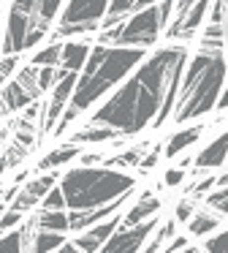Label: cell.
Returning a JSON list of instances; mask_svg holds the SVG:
<instances>
[{
	"mask_svg": "<svg viewBox=\"0 0 228 253\" xmlns=\"http://www.w3.org/2000/svg\"><path fill=\"white\" fill-rule=\"evenodd\" d=\"M0 28H3V14H0Z\"/></svg>",
	"mask_w": 228,
	"mask_h": 253,
	"instance_id": "obj_46",
	"label": "cell"
},
{
	"mask_svg": "<svg viewBox=\"0 0 228 253\" xmlns=\"http://www.w3.org/2000/svg\"><path fill=\"white\" fill-rule=\"evenodd\" d=\"M65 242V237L60 231H46V229H36L30 240V251L27 253H52L54 248H60Z\"/></svg>",
	"mask_w": 228,
	"mask_h": 253,
	"instance_id": "obj_25",
	"label": "cell"
},
{
	"mask_svg": "<svg viewBox=\"0 0 228 253\" xmlns=\"http://www.w3.org/2000/svg\"><path fill=\"white\" fill-rule=\"evenodd\" d=\"M8 136V128H0V150H3V139Z\"/></svg>",
	"mask_w": 228,
	"mask_h": 253,
	"instance_id": "obj_45",
	"label": "cell"
},
{
	"mask_svg": "<svg viewBox=\"0 0 228 253\" xmlns=\"http://www.w3.org/2000/svg\"><path fill=\"white\" fill-rule=\"evenodd\" d=\"M215 185L217 188H226L228 185V171H226V174H220V177H215Z\"/></svg>",
	"mask_w": 228,
	"mask_h": 253,
	"instance_id": "obj_43",
	"label": "cell"
},
{
	"mask_svg": "<svg viewBox=\"0 0 228 253\" xmlns=\"http://www.w3.org/2000/svg\"><path fill=\"white\" fill-rule=\"evenodd\" d=\"M206 207H212L215 212H220V218H223V215H228V185L212 191L209 196H206Z\"/></svg>",
	"mask_w": 228,
	"mask_h": 253,
	"instance_id": "obj_30",
	"label": "cell"
},
{
	"mask_svg": "<svg viewBox=\"0 0 228 253\" xmlns=\"http://www.w3.org/2000/svg\"><path fill=\"white\" fill-rule=\"evenodd\" d=\"M0 196H3V191H0Z\"/></svg>",
	"mask_w": 228,
	"mask_h": 253,
	"instance_id": "obj_47",
	"label": "cell"
},
{
	"mask_svg": "<svg viewBox=\"0 0 228 253\" xmlns=\"http://www.w3.org/2000/svg\"><path fill=\"white\" fill-rule=\"evenodd\" d=\"M157 226H160V218H157V215H152V218L141 220V223H136V226H128V229L119 226V229L101 245L98 253H139L141 248L152 240Z\"/></svg>",
	"mask_w": 228,
	"mask_h": 253,
	"instance_id": "obj_7",
	"label": "cell"
},
{
	"mask_svg": "<svg viewBox=\"0 0 228 253\" xmlns=\"http://www.w3.org/2000/svg\"><path fill=\"white\" fill-rule=\"evenodd\" d=\"M119 223H122V215H114V218H106L101 220V223L90 226V229L79 231V237H74V245L79 248L81 253H98L101 251V245L109 240V237L114 234V231L119 229Z\"/></svg>",
	"mask_w": 228,
	"mask_h": 253,
	"instance_id": "obj_14",
	"label": "cell"
},
{
	"mask_svg": "<svg viewBox=\"0 0 228 253\" xmlns=\"http://www.w3.org/2000/svg\"><path fill=\"white\" fill-rule=\"evenodd\" d=\"M33 220H36L38 229L60 231V234L68 231V212H65V210H38V212L33 215Z\"/></svg>",
	"mask_w": 228,
	"mask_h": 253,
	"instance_id": "obj_22",
	"label": "cell"
},
{
	"mask_svg": "<svg viewBox=\"0 0 228 253\" xmlns=\"http://www.w3.org/2000/svg\"><path fill=\"white\" fill-rule=\"evenodd\" d=\"M220 166H228V131H223L217 139H212L204 150L198 153V158L193 161V174H204L206 169H220Z\"/></svg>",
	"mask_w": 228,
	"mask_h": 253,
	"instance_id": "obj_15",
	"label": "cell"
},
{
	"mask_svg": "<svg viewBox=\"0 0 228 253\" xmlns=\"http://www.w3.org/2000/svg\"><path fill=\"white\" fill-rule=\"evenodd\" d=\"M144 60V49L139 46H109V44H92L90 57L81 66V77L74 84L68 106L63 117L54 126V133H63L84 109H90L101 95H106L122 77H128L139 63Z\"/></svg>",
	"mask_w": 228,
	"mask_h": 253,
	"instance_id": "obj_2",
	"label": "cell"
},
{
	"mask_svg": "<svg viewBox=\"0 0 228 253\" xmlns=\"http://www.w3.org/2000/svg\"><path fill=\"white\" fill-rule=\"evenodd\" d=\"M212 188H215V177L209 174V177H204L198 185H193V199H201L206 191H212Z\"/></svg>",
	"mask_w": 228,
	"mask_h": 253,
	"instance_id": "obj_38",
	"label": "cell"
},
{
	"mask_svg": "<svg viewBox=\"0 0 228 253\" xmlns=\"http://www.w3.org/2000/svg\"><path fill=\"white\" fill-rule=\"evenodd\" d=\"M27 150L25 144H19L16 139H11L8 144H3V150H0V174H5V171L16 169V166L22 164V161L27 158Z\"/></svg>",
	"mask_w": 228,
	"mask_h": 253,
	"instance_id": "obj_24",
	"label": "cell"
},
{
	"mask_svg": "<svg viewBox=\"0 0 228 253\" xmlns=\"http://www.w3.org/2000/svg\"><path fill=\"white\" fill-rule=\"evenodd\" d=\"M185 174H188L185 169L174 166V169H168V171H166V177H163V185H166V188H179V185L185 182Z\"/></svg>",
	"mask_w": 228,
	"mask_h": 253,
	"instance_id": "obj_36",
	"label": "cell"
},
{
	"mask_svg": "<svg viewBox=\"0 0 228 253\" xmlns=\"http://www.w3.org/2000/svg\"><path fill=\"white\" fill-rule=\"evenodd\" d=\"M136 185L139 180L128 171L109 166H74L63 174L57 188L65 199V210H92L125 193H136Z\"/></svg>",
	"mask_w": 228,
	"mask_h": 253,
	"instance_id": "obj_4",
	"label": "cell"
},
{
	"mask_svg": "<svg viewBox=\"0 0 228 253\" xmlns=\"http://www.w3.org/2000/svg\"><path fill=\"white\" fill-rule=\"evenodd\" d=\"M209 8H212V0H195L182 17H177V19L168 22L166 36H168V39H174V41H190L201 30V25L206 22Z\"/></svg>",
	"mask_w": 228,
	"mask_h": 253,
	"instance_id": "obj_12",
	"label": "cell"
},
{
	"mask_svg": "<svg viewBox=\"0 0 228 253\" xmlns=\"http://www.w3.org/2000/svg\"><path fill=\"white\" fill-rule=\"evenodd\" d=\"M52 253H81V251H79V248L74 245V242H68V240H65L63 245H60V248H54Z\"/></svg>",
	"mask_w": 228,
	"mask_h": 253,
	"instance_id": "obj_41",
	"label": "cell"
},
{
	"mask_svg": "<svg viewBox=\"0 0 228 253\" xmlns=\"http://www.w3.org/2000/svg\"><path fill=\"white\" fill-rule=\"evenodd\" d=\"M79 155H81V144L65 142V144H60V147L49 150V153L36 164V169H33V171H57V169H63V166L74 164Z\"/></svg>",
	"mask_w": 228,
	"mask_h": 253,
	"instance_id": "obj_17",
	"label": "cell"
},
{
	"mask_svg": "<svg viewBox=\"0 0 228 253\" xmlns=\"http://www.w3.org/2000/svg\"><path fill=\"white\" fill-rule=\"evenodd\" d=\"M90 49H92V44L90 41H84V39H79V41H63V52H60V63H57V68L60 71H65V74H79L81 71V66L87 63V57H90Z\"/></svg>",
	"mask_w": 228,
	"mask_h": 253,
	"instance_id": "obj_16",
	"label": "cell"
},
{
	"mask_svg": "<svg viewBox=\"0 0 228 253\" xmlns=\"http://www.w3.org/2000/svg\"><path fill=\"white\" fill-rule=\"evenodd\" d=\"M193 212H195L193 202H190V199H182V202L177 204V210H174V220H177V223H188V218Z\"/></svg>",
	"mask_w": 228,
	"mask_h": 253,
	"instance_id": "obj_37",
	"label": "cell"
},
{
	"mask_svg": "<svg viewBox=\"0 0 228 253\" xmlns=\"http://www.w3.org/2000/svg\"><path fill=\"white\" fill-rule=\"evenodd\" d=\"M188 63V46H166L136 66L133 77L92 115V126H106L119 136L141 133L160 115L168 90L179 84Z\"/></svg>",
	"mask_w": 228,
	"mask_h": 253,
	"instance_id": "obj_1",
	"label": "cell"
},
{
	"mask_svg": "<svg viewBox=\"0 0 228 253\" xmlns=\"http://www.w3.org/2000/svg\"><path fill=\"white\" fill-rule=\"evenodd\" d=\"M16 68H19V55H3V60H0V87L14 77Z\"/></svg>",
	"mask_w": 228,
	"mask_h": 253,
	"instance_id": "obj_32",
	"label": "cell"
},
{
	"mask_svg": "<svg viewBox=\"0 0 228 253\" xmlns=\"http://www.w3.org/2000/svg\"><path fill=\"white\" fill-rule=\"evenodd\" d=\"M220 226V215H209V212H193L188 218V234L190 237H209L212 231Z\"/></svg>",
	"mask_w": 228,
	"mask_h": 253,
	"instance_id": "obj_23",
	"label": "cell"
},
{
	"mask_svg": "<svg viewBox=\"0 0 228 253\" xmlns=\"http://www.w3.org/2000/svg\"><path fill=\"white\" fill-rule=\"evenodd\" d=\"M157 212H160V199H157L152 191H144V196H139V202L122 215V223L119 226L128 229V226H136V223H141V220L152 218V215H157Z\"/></svg>",
	"mask_w": 228,
	"mask_h": 253,
	"instance_id": "obj_18",
	"label": "cell"
},
{
	"mask_svg": "<svg viewBox=\"0 0 228 253\" xmlns=\"http://www.w3.org/2000/svg\"><path fill=\"white\" fill-rule=\"evenodd\" d=\"M109 3L112 0H68V6L60 14V25H79V22H101L109 11Z\"/></svg>",
	"mask_w": 228,
	"mask_h": 253,
	"instance_id": "obj_13",
	"label": "cell"
},
{
	"mask_svg": "<svg viewBox=\"0 0 228 253\" xmlns=\"http://www.w3.org/2000/svg\"><path fill=\"white\" fill-rule=\"evenodd\" d=\"M60 8H63V0H11V11H19L22 17H27L36 33H41L43 39L52 30Z\"/></svg>",
	"mask_w": 228,
	"mask_h": 253,
	"instance_id": "obj_9",
	"label": "cell"
},
{
	"mask_svg": "<svg viewBox=\"0 0 228 253\" xmlns=\"http://www.w3.org/2000/svg\"><path fill=\"white\" fill-rule=\"evenodd\" d=\"M25 220V212H16V210H11V207H5V212L0 215V231H11V229H16V226Z\"/></svg>",
	"mask_w": 228,
	"mask_h": 253,
	"instance_id": "obj_35",
	"label": "cell"
},
{
	"mask_svg": "<svg viewBox=\"0 0 228 253\" xmlns=\"http://www.w3.org/2000/svg\"><path fill=\"white\" fill-rule=\"evenodd\" d=\"M177 234V220H166V226H157L155 229V234H152V240H150V245L144 248V253H160V245L163 242H168L171 237Z\"/></svg>",
	"mask_w": 228,
	"mask_h": 253,
	"instance_id": "obj_28",
	"label": "cell"
},
{
	"mask_svg": "<svg viewBox=\"0 0 228 253\" xmlns=\"http://www.w3.org/2000/svg\"><path fill=\"white\" fill-rule=\"evenodd\" d=\"M147 150H150V144H147V142H144V144H133V147L122 150V153L112 155V158H103L101 166L119 169V171H125V169H139V164H141V158L147 155Z\"/></svg>",
	"mask_w": 228,
	"mask_h": 253,
	"instance_id": "obj_21",
	"label": "cell"
},
{
	"mask_svg": "<svg viewBox=\"0 0 228 253\" xmlns=\"http://www.w3.org/2000/svg\"><path fill=\"white\" fill-rule=\"evenodd\" d=\"M215 109H220V112H226V109H228V87H223V93H220V98H217Z\"/></svg>",
	"mask_w": 228,
	"mask_h": 253,
	"instance_id": "obj_42",
	"label": "cell"
},
{
	"mask_svg": "<svg viewBox=\"0 0 228 253\" xmlns=\"http://www.w3.org/2000/svg\"><path fill=\"white\" fill-rule=\"evenodd\" d=\"M174 14V0H160L155 6H147L141 11L125 17L117 28L103 30L101 33V44L109 46H139V49H147L152 46L160 33L168 28Z\"/></svg>",
	"mask_w": 228,
	"mask_h": 253,
	"instance_id": "obj_5",
	"label": "cell"
},
{
	"mask_svg": "<svg viewBox=\"0 0 228 253\" xmlns=\"http://www.w3.org/2000/svg\"><path fill=\"white\" fill-rule=\"evenodd\" d=\"M185 66L188 68L182 71L179 93L174 101V106H177L174 123L177 126H185L188 120H198V117L209 115L220 98L223 87H226L228 77V60L223 52H198Z\"/></svg>",
	"mask_w": 228,
	"mask_h": 253,
	"instance_id": "obj_3",
	"label": "cell"
},
{
	"mask_svg": "<svg viewBox=\"0 0 228 253\" xmlns=\"http://www.w3.org/2000/svg\"><path fill=\"white\" fill-rule=\"evenodd\" d=\"M177 253H204V251H201V248H182V251H177Z\"/></svg>",
	"mask_w": 228,
	"mask_h": 253,
	"instance_id": "obj_44",
	"label": "cell"
},
{
	"mask_svg": "<svg viewBox=\"0 0 228 253\" xmlns=\"http://www.w3.org/2000/svg\"><path fill=\"white\" fill-rule=\"evenodd\" d=\"M38 207H41V210H65V199H63V193H60V188L54 185L52 191L41 199V204H38Z\"/></svg>",
	"mask_w": 228,
	"mask_h": 253,
	"instance_id": "obj_34",
	"label": "cell"
},
{
	"mask_svg": "<svg viewBox=\"0 0 228 253\" xmlns=\"http://www.w3.org/2000/svg\"><path fill=\"white\" fill-rule=\"evenodd\" d=\"M117 139H122L117 131H112V128H106V126H84L81 131H76L74 136H71V142L74 144H81V147H87V144H112V142H117Z\"/></svg>",
	"mask_w": 228,
	"mask_h": 253,
	"instance_id": "obj_20",
	"label": "cell"
},
{
	"mask_svg": "<svg viewBox=\"0 0 228 253\" xmlns=\"http://www.w3.org/2000/svg\"><path fill=\"white\" fill-rule=\"evenodd\" d=\"M76 79H79V74H65L63 71V77L54 82V87H52V98H49V104L43 106V136H46L49 131H54V126H57V120L63 117V112H65V106H68V101H71V95H74V84H76Z\"/></svg>",
	"mask_w": 228,
	"mask_h": 253,
	"instance_id": "obj_11",
	"label": "cell"
},
{
	"mask_svg": "<svg viewBox=\"0 0 228 253\" xmlns=\"http://www.w3.org/2000/svg\"><path fill=\"white\" fill-rule=\"evenodd\" d=\"M0 253H27L25 237H22V223L0 237Z\"/></svg>",
	"mask_w": 228,
	"mask_h": 253,
	"instance_id": "obj_29",
	"label": "cell"
},
{
	"mask_svg": "<svg viewBox=\"0 0 228 253\" xmlns=\"http://www.w3.org/2000/svg\"><path fill=\"white\" fill-rule=\"evenodd\" d=\"M54 185H57V171L36 174L33 180H27V185H19V191L14 193L8 207L16 210V212H30V210H36L38 204H41V199L46 196Z\"/></svg>",
	"mask_w": 228,
	"mask_h": 253,
	"instance_id": "obj_10",
	"label": "cell"
},
{
	"mask_svg": "<svg viewBox=\"0 0 228 253\" xmlns=\"http://www.w3.org/2000/svg\"><path fill=\"white\" fill-rule=\"evenodd\" d=\"M155 3H160V0H112L106 17L125 19V17H130V14L141 11V8H147V6H155Z\"/></svg>",
	"mask_w": 228,
	"mask_h": 253,
	"instance_id": "obj_26",
	"label": "cell"
},
{
	"mask_svg": "<svg viewBox=\"0 0 228 253\" xmlns=\"http://www.w3.org/2000/svg\"><path fill=\"white\" fill-rule=\"evenodd\" d=\"M204 128L206 126L198 123V126H193V128H182V131H177L168 142H163V155H166V158H177L179 153H185L188 147H193V144L204 136Z\"/></svg>",
	"mask_w": 228,
	"mask_h": 253,
	"instance_id": "obj_19",
	"label": "cell"
},
{
	"mask_svg": "<svg viewBox=\"0 0 228 253\" xmlns=\"http://www.w3.org/2000/svg\"><path fill=\"white\" fill-rule=\"evenodd\" d=\"M160 155H163V142H157V144H150V150H147V155L141 158V164H139V169L136 171H150V169H155L157 166V161H160Z\"/></svg>",
	"mask_w": 228,
	"mask_h": 253,
	"instance_id": "obj_31",
	"label": "cell"
},
{
	"mask_svg": "<svg viewBox=\"0 0 228 253\" xmlns=\"http://www.w3.org/2000/svg\"><path fill=\"white\" fill-rule=\"evenodd\" d=\"M41 41H43V36L36 33L30 19L8 8V17H5V25H3V44H0L3 55H22V52L33 49Z\"/></svg>",
	"mask_w": 228,
	"mask_h": 253,
	"instance_id": "obj_8",
	"label": "cell"
},
{
	"mask_svg": "<svg viewBox=\"0 0 228 253\" xmlns=\"http://www.w3.org/2000/svg\"><path fill=\"white\" fill-rule=\"evenodd\" d=\"M193 3H195V0H174V19L182 17V14L188 11V8L193 6Z\"/></svg>",
	"mask_w": 228,
	"mask_h": 253,
	"instance_id": "obj_40",
	"label": "cell"
},
{
	"mask_svg": "<svg viewBox=\"0 0 228 253\" xmlns=\"http://www.w3.org/2000/svg\"><path fill=\"white\" fill-rule=\"evenodd\" d=\"M182 248H188V237L174 234V237H171V242L166 245V251H163V253H177V251H182Z\"/></svg>",
	"mask_w": 228,
	"mask_h": 253,
	"instance_id": "obj_39",
	"label": "cell"
},
{
	"mask_svg": "<svg viewBox=\"0 0 228 253\" xmlns=\"http://www.w3.org/2000/svg\"><path fill=\"white\" fill-rule=\"evenodd\" d=\"M60 52H63V41H60V39H52V44H46L43 49H38L36 55H33L30 66H36V68H57Z\"/></svg>",
	"mask_w": 228,
	"mask_h": 253,
	"instance_id": "obj_27",
	"label": "cell"
},
{
	"mask_svg": "<svg viewBox=\"0 0 228 253\" xmlns=\"http://www.w3.org/2000/svg\"><path fill=\"white\" fill-rule=\"evenodd\" d=\"M36 77H38V68L27 63L16 77H11V82H5L0 87V120L16 115L25 106H30L33 101H38L41 90H38Z\"/></svg>",
	"mask_w": 228,
	"mask_h": 253,
	"instance_id": "obj_6",
	"label": "cell"
},
{
	"mask_svg": "<svg viewBox=\"0 0 228 253\" xmlns=\"http://www.w3.org/2000/svg\"><path fill=\"white\" fill-rule=\"evenodd\" d=\"M204 251L206 253H228V229L220 231V234L209 237V240L204 242Z\"/></svg>",
	"mask_w": 228,
	"mask_h": 253,
	"instance_id": "obj_33",
	"label": "cell"
}]
</instances>
